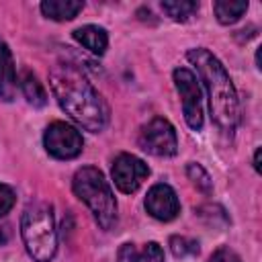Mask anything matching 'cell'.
Returning <instances> with one entry per match:
<instances>
[{
	"label": "cell",
	"instance_id": "16",
	"mask_svg": "<svg viewBox=\"0 0 262 262\" xmlns=\"http://www.w3.org/2000/svg\"><path fill=\"white\" fill-rule=\"evenodd\" d=\"M196 8H199V2H194V0H172V2H162V10H164L170 18L180 20V23L188 20V18L196 12Z\"/></svg>",
	"mask_w": 262,
	"mask_h": 262
},
{
	"label": "cell",
	"instance_id": "10",
	"mask_svg": "<svg viewBox=\"0 0 262 262\" xmlns=\"http://www.w3.org/2000/svg\"><path fill=\"white\" fill-rule=\"evenodd\" d=\"M16 94V70L12 53L4 41H0V100L10 102Z\"/></svg>",
	"mask_w": 262,
	"mask_h": 262
},
{
	"label": "cell",
	"instance_id": "22",
	"mask_svg": "<svg viewBox=\"0 0 262 262\" xmlns=\"http://www.w3.org/2000/svg\"><path fill=\"white\" fill-rule=\"evenodd\" d=\"M254 168H256V172H260V149H256V154H254Z\"/></svg>",
	"mask_w": 262,
	"mask_h": 262
},
{
	"label": "cell",
	"instance_id": "1",
	"mask_svg": "<svg viewBox=\"0 0 262 262\" xmlns=\"http://www.w3.org/2000/svg\"><path fill=\"white\" fill-rule=\"evenodd\" d=\"M51 90L59 106L86 131L98 133L108 121V111L88 78L72 63H57L49 72Z\"/></svg>",
	"mask_w": 262,
	"mask_h": 262
},
{
	"label": "cell",
	"instance_id": "14",
	"mask_svg": "<svg viewBox=\"0 0 262 262\" xmlns=\"http://www.w3.org/2000/svg\"><path fill=\"white\" fill-rule=\"evenodd\" d=\"M20 90H23L25 98L29 100V104L39 106V108L47 104L45 88H43V84L39 82V78L31 70H23L20 72Z\"/></svg>",
	"mask_w": 262,
	"mask_h": 262
},
{
	"label": "cell",
	"instance_id": "20",
	"mask_svg": "<svg viewBox=\"0 0 262 262\" xmlns=\"http://www.w3.org/2000/svg\"><path fill=\"white\" fill-rule=\"evenodd\" d=\"M207 262H239V256H237L231 248L221 246V248H217V250L209 256V260H207Z\"/></svg>",
	"mask_w": 262,
	"mask_h": 262
},
{
	"label": "cell",
	"instance_id": "4",
	"mask_svg": "<svg viewBox=\"0 0 262 262\" xmlns=\"http://www.w3.org/2000/svg\"><path fill=\"white\" fill-rule=\"evenodd\" d=\"M72 186L76 196L92 211L96 223L102 229H113L117 223V201L102 172L94 166H84L74 174Z\"/></svg>",
	"mask_w": 262,
	"mask_h": 262
},
{
	"label": "cell",
	"instance_id": "5",
	"mask_svg": "<svg viewBox=\"0 0 262 262\" xmlns=\"http://www.w3.org/2000/svg\"><path fill=\"white\" fill-rule=\"evenodd\" d=\"M139 145L151 156H174L178 149L176 131L164 117H154L139 131Z\"/></svg>",
	"mask_w": 262,
	"mask_h": 262
},
{
	"label": "cell",
	"instance_id": "8",
	"mask_svg": "<svg viewBox=\"0 0 262 262\" xmlns=\"http://www.w3.org/2000/svg\"><path fill=\"white\" fill-rule=\"evenodd\" d=\"M147 174H149L147 164L131 154H119L113 164V180L117 188L125 194L135 192L141 186V182L147 178Z\"/></svg>",
	"mask_w": 262,
	"mask_h": 262
},
{
	"label": "cell",
	"instance_id": "13",
	"mask_svg": "<svg viewBox=\"0 0 262 262\" xmlns=\"http://www.w3.org/2000/svg\"><path fill=\"white\" fill-rule=\"evenodd\" d=\"M82 8H84V2H80V0H45V2H41V12L51 20H72Z\"/></svg>",
	"mask_w": 262,
	"mask_h": 262
},
{
	"label": "cell",
	"instance_id": "19",
	"mask_svg": "<svg viewBox=\"0 0 262 262\" xmlns=\"http://www.w3.org/2000/svg\"><path fill=\"white\" fill-rule=\"evenodd\" d=\"M14 201H16L14 190L10 186H6V184H0V217L6 215L14 207Z\"/></svg>",
	"mask_w": 262,
	"mask_h": 262
},
{
	"label": "cell",
	"instance_id": "21",
	"mask_svg": "<svg viewBox=\"0 0 262 262\" xmlns=\"http://www.w3.org/2000/svg\"><path fill=\"white\" fill-rule=\"evenodd\" d=\"M8 242V229L6 227H0V246Z\"/></svg>",
	"mask_w": 262,
	"mask_h": 262
},
{
	"label": "cell",
	"instance_id": "17",
	"mask_svg": "<svg viewBox=\"0 0 262 262\" xmlns=\"http://www.w3.org/2000/svg\"><path fill=\"white\" fill-rule=\"evenodd\" d=\"M186 174H188V178L192 180V184H194V186H196L201 192L209 194V192L213 190V182H211L209 174L205 172V168H203L201 164H194V162H190V164L186 166Z\"/></svg>",
	"mask_w": 262,
	"mask_h": 262
},
{
	"label": "cell",
	"instance_id": "12",
	"mask_svg": "<svg viewBox=\"0 0 262 262\" xmlns=\"http://www.w3.org/2000/svg\"><path fill=\"white\" fill-rule=\"evenodd\" d=\"M74 39L78 43H82L94 55H102L106 51V45H108L106 31L102 27H96V25H84V27L76 29L74 31Z\"/></svg>",
	"mask_w": 262,
	"mask_h": 262
},
{
	"label": "cell",
	"instance_id": "6",
	"mask_svg": "<svg viewBox=\"0 0 262 262\" xmlns=\"http://www.w3.org/2000/svg\"><path fill=\"white\" fill-rule=\"evenodd\" d=\"M174 84L182 98V111L188 127L199 131L203 127V92L194 74L186 68H178L174 70Z\"/></svg>",
	"mask_w": 262,
	"mask_h": 262
},
{
	"label": "cell",
	"instance_id": "11",
	"mask_svg": "<svg viewBox=\"0 0 262 262\" xmlns=\"http://www.w3.org/2000/svg\"><path fill=\"white\" fill-rule=\"evenodd\" d=\"M117 262H164V250L156 242L143 244V248H137L135 244H123Z\"/></svg>",
	"mask_w": 262,
	"mask_h": 262
},
{
	"label": "cell",
	"instance_id": "7",
	"mask_svg": "<svg viewBox=\"0 0 262 262\" xmlns=\"http://www.w3.org/2000/svg\"><path fill=\"white\" fill-rule=\"evenodd\" d=\"M43 143H45V149L49 151V156H53L57 160H72V158L80 156V151L84 147L80 131L63 121H55L45 129Z\"/></svg>",
	"mask_w": 262,
	"mask_h": 262
},
{
	"label": "cell",
	"instance_id": "18",
	"mask_svg": "<svg viewBox=\"0 0 262 262\" xmlns=\"http://www.w3.org/2000/svg\"><path fill=\"white\" fill-rule=\"evenodd\" d=\"M170 250L176 258H184V256H194L199 254V244L194 239H188L184 235H172L170 237Z\"/></svg>",
	"mask_w": 262,
	"mask_h": 262
},
{
	"label": "cell",
	"instance_id": "3",
	"mask_svg": "<svg viewBox=\"0 0 262 262\" xmlns=\"http://www.w3.org/2000/svg\"><path fill=\"white\" fill-rule=\"evenodd\" d=\"M20 235L35 262H49L57 252L53 209L47 203H31L20 217Z\"/></svg>",
	"mask_w": 262,
	"mask_h": 262
},
{
	"label": "cell",
	"instance_id": "15",
	"mask_svg": "<svg viewBox=\"0 0 262 262\" xmlns=\"http://www.w3.org/2000/svg\"><path fill=\"white\" fill-rule=\"evenodd\" d=\"M213 10L221 25H233L248 10V2L246 0H219L213 4Z\"/></svg>",
	"mask_w": 262,
	"mask_h": 262
},
{
	"label": "cell",
	"instance_id": "2",
	"mask_svg": "<svg viewBox=\"0 0 262 262\" xmlns=\"http://www.w3.org/2000/svg\"><path fill=\"white\" fill-rule=\"evenodd\" d=\"M188 59L192 66H196V72L205 84L215 125L223 133H233L239 123V102L229 74L221 66V61L203 47L190 49Z\"/></svg>",
	"mask_w": 262,
	"mask_h": 262
},
{
	"label": "cell",
	"instance_id": "9",
	"mask_svg": "<svg viewBox=\"0 0 262 262\" xmlns=\"http://www.w3.org/2000/svg\"><path fill=\"white\" fill-rule=\"evenodd\" d=\"M145 209L158 221H172L180 213V203H178V196H176L174 188L160 182V184H154L147 190Z\"/></svg>",
	"mask_w": 262,
	"mask_h": 262
}]
</instances>
